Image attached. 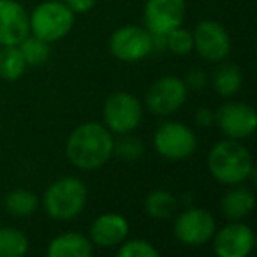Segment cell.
<instances>
[{"label": "cell", "instance_id": "83f0119b", "mask_svg": "<svg viewBox=\"0 0 257 257\" xmlns=\"http://www.w3.org/2000/svg\"><path fill=\"white\" fill-rule=\"evenodd\" d=\"M62 2H64L74 15H83V13H88L90 9H93L97 0H62Z\"/></svg>", "mask_w": 257, "mask_h": 257}, {"label": "cell", "instance_id": "9a60e30c", "mask_svg": "<svg viewBox=\"0 0 257 257\" xmlns=\"http://www.w3.org/2000/svg\"><path fill=\"white\" fill-rule=\"evenodd\" d=\"M128 236V220L120 213H102L92 222L90 241L102 248H114Z\"/></svg>", "mask_w": 257, "mask_h": 257}, {"label": "cell", "instance_id": "ba28073f", "mask_svg": "<svg viewBox=\"0 0 257 257\" xmlns=\"http://www.w3.org/2000/svg\"><path fill=\"white\" fill-rule=\"evenodd\" d=\"M189 88L178 76H162L150 85L145 97L148 111L157 116H168L185 104Z\"/></svg>", "mask_w": 257, "mask_h": 257}, {"label": "cell", "instance_id": "9c48e42d", "mask_svg": "<svg viewBox=\"0 0 257 257\" xmlns=\"http://www.w3.org/2000/svg\"><path fill=\"white\" fill-rule=\"evenodd\" d=\"M109 51L125 64L145 60L152 53V34L145 27L123 25L111 34Z\"/></svg>", "mask_w": 257, "mask_h": 257}, {"label": "cell", "instance_id": "4316f807", "mask_svg": "<svg viewBox=\"0 0 257 257\" xmlns=\"http://www.w3.org/2000/svg\"><path fill=\"white\" fill-rule=\"evenodd\" d=\"M183 81H185L187 88H192V90H203L204 86L208 85L206 74H204V71H201V69H192Z\"/></svg>", "mask_w": 257, "mask_h": 257}, {"label": "cell", "instance_id": "cb8c5ba5", "mask_svg": "<svg viewBox=\"0 0 257 257\" xmlns=\"http://www.w3.org/2000/svg\"><path fill=\"white\" fill-rule=\"evenodd\" d=\"M116 140L113 141V155L120 161L134 162L143 155V143L131 133L116 134Z\"/></svg>", "mask_w": 257, "mask_h": 257}, {"label": "cell", "instance_id": "7c38bea8", "mask_svg": "<svg viewBox=\"0 0 257 257\" xmlns=\"http://www.w3.org/2000/svg\"><path fill=\"white\" fill-rule=\"evenodd\" d=\"M211 241L218 257H246L255 246V234L250 225L238 220L215 231Z\"/></svg>", "mask_w": 257, "mask_h": 257}, {"label": "cell", "instance_id": "d6986e66", "mask_svg": "<svg viewBox=\"0 0 257 257\" xmlns=\"http://www.w3.org/2000/svg\"><path fill=\"white\" fill-rule=\"evenodd\" d=\"M39 197L27 189H15L4 197V208L16 218H27L39 208Z\"/></svg>", "mask_w": 257, "mask_h": 257}, {"label": "cell", "instance_id": "8992f818", "mask_svg": "<svg viewBox=\"0 0 257 257\" xmlns=\"http://www.w3.org/2000/svg\"><path fill=\"white\" fill-rule=\"evenodd\" d=\"M104 125L113 134H127L141 123L143 104L128 92H114L106 99L102 107Z\"/></svg>", "mask_w": 257, "mask_h": 257}, {"label": "cell", "instance_id": "30bf717a", "mask_svg": "<svg viewBox=\"0 0 257 257\" xmlns=\"http://www.w3.org/2000/svg\"><path fill=\"white\" fill-rule=\"evenodd\" d=\"M194 50L208 62H224L231 53V37L224 25L213 20H203L192 32Z\"/></svg>", "mask_w": 257, "mask_h": 257}, {"label": "cell", "instance_id": "ac0fdd59", "mask_svg": "<svg viewBox=\"0 0 257 257\" xmlns=\"http://www.w3.org/2000/svg\"><path fill=\"white\" fill-rule=\"evenodd\" d=\"M215 92L222 97H232L239 92L243 85V74L238 65L234 64H222L211 78Z\"/></svg>", "mask_w": 257, "mask_h": 257}, {"label": "cell", "instance_id": "d4e9b609", "mask_svg": "<svg viewBox=\"0 0 257 257\" xmlns=\"http://www.w3.org/2000/svg\"><path fill=\"white\" fill-rule=\"evenodd\" d=\"M116 252L120 257H159V250L148 239L141 238L125 239L118 245Z\"/></svg>", "mask_w": 257, "mask_h": 257}, {"label": "cell", "instance_id": "52a82bcc", "mask_svg": "<svg viewBox=\"0 0 257 257\" xmlns=\"http://www.w3.org/2000/svg\"><path fill=\"white\" fill-rule=\"evenodd\" d=\"M215 231H217V222L211 211L204 208H189L176 215L173 232L180 243L187 246H203L204 243L211 241Z\"/></svg>", "mask_w": 257, "mask_h": 257}, {"label": "cell", "instance_id": "8fae6325", "mask_svg": "<svg viewBox=\"0 0 257 257\" xmlns=\"http://www.w3.org/2000/svg\"><path fill=\"white\" fill-rule=\"evenodd\" d=\"M185 15V0H147L143 9L145 29L150 34L166 36L183 25Z\"/></svg>", "mask_w": 257, "mask_h": 257}, {"label": "cell", "instance_id": "7402d4cb", "mask_svg": "<svg viewBox=\"0 0 257 257\" xmlns=\"http://www.w3.org/2000/svg\"><path fill=\"white\" fill-rule=\"evenodd\" d=\"M29 252V238L16 227H0V257H23Z\"/></svg>", "mask_w": 257, "mask_h": 257}, {"label": "cell", "instance_id": "7a4b0ae2", "mask_svg": "<svg viewBox=\"0 0 257 257\" xmlns=\"http://www.w3.org/2000/svg\"><path fill=\"white\" fill-rule=\"evenodd\" d=\"M208 171L218 183L238 185L253 178V161L248 148L239 140H225L215 143L208 152Z\"/></svg>", "mask_w": 257, "mask_h": 257}, {"label": "cell", "instance_id": "e0dca14e", "mask_svg": "<svg viewBox=\"0 0 257 257\" xmlns=\"http://www.w3.org/2000/svg\"><path fill=\"white\" fill-rule=\"evenodd\" d=\"M46 253L50 257H90L93 243L81 232H62L50 241Z\"/></svg>", "mask_w": 257, "mask_h": 257}, {"label": "cell", "instance_id": "5b68a950", "mask_svg": "<svg viewBox=\"0 0 257 257\" xmlns=\"http://www.w3.org/2000/svg\"><path fill=\"white\" fill-rule=\"evenodd\" d=\"M154 148L166 161H185L197 148V138L182 121H164L154 134Z\"/></svg>", "mask_w": 257, "mask_h": 257}, {"label": "cell", "instance_id": "277c9868", "mask_svg": "<svg viewBox=\"0 0 257 257\" xmlns=\"http://www.w3.org/2000/svg\"><path fill=\"white\" fill-rule=\"evenodd\" d=\"M30 34L46 43H55L67 36L74 27V13L62 0H44L29 15Z\"/></svg>", "mask_w": 257, "mask_h": 257}, {"label": "cell", "instance_id": "603a6c76", "mask_svg": "<svg viewBox=\"0 0 257 257\" xmlns=\"http://www.w3.org/2000/svg\"><path fill=\"white\" fill-rule=\"evenodd\" d=\"M18 46H20V50H22L23 58H25L29 67H39V65H43L44 62L50 58V53H51L50 43L39 39V37H36L34 34H29Z\"/></svg>", "mask_w": 257, "mask_h": 257}, {"label": "cell", "instance_id": "44dd1931", "mask_svg": "<svg viewBox=\"0 0 257 257\" xmlns=\"http://www.w3.org/2000/svg\"><path fill=\"white\" fill-rule=\"evenodd\" d=\"M145 210L155 220H168L176 211V197L168 190H152L145 197Z\"/></svg>", "mask_w": 257, "mask_h": 257}, {"label": "cell", "instance_id": "5bb4252c", "mask_svg": "<svg viewBox=\"0 0 257 257\" xmlns=\"http://www.w3.org/2000/svg\"><path fill=\"white\" fill-rule=\"evenodd\" d=\"M29 34L27 9L18 0H0V46H16Z\"/></svg>", "mask_w": 257, "mask_h": 257}, {"label": "cell", "instance_id": "4fadbf2b", "mask_svg": "<svg viewBox=\"0 0 257 257\" xmlns=\"http://www.w3.org/2000/svg\"><path fill=\"white\" fill-rule=\"evenodd\" d=\"M215 123L225 138L245 140L255 131L257 116L252 106L245 102H227L215 113Z\"/></svg>", "mask_w": 257, "mask_h": 257}, {"label": "cell", "instance_id": "ffe728a7", "mask_svg": "<svg viewBox=\"0 0 257 257\" xmlns=\"http://www.w3.org/2000/svg\"><path fill=\"white\" fill-rule=\"evenodd\" d=\"M27 62L20 46H0V78L6 81H16L27 71Z\"/></svg>", "mask_w": 257, "mask_h": 257}, {"label": "cell", "instance_id": "2e32d148", "mask_svg": "<svg viewBox=\"0 0 257 257\" xmlns=\"http://www.w3.org/2000/svg\"><path fill=\"white\" fill-rule=\"evenodd\" d=\"M232 189H229L227 192L222 196L220 199V211L229 222H238L245 220L246 217H250V213L255 208V196L253 192L245 187L243 183L238 185H231Z\"/></svg>", "mask_w": 257, "mask_h": 257}, {"label": "cell", "instance_id": "f1b7e54d", "mask_svg": "<svg viewBox=\"0 0 257 257\" xmlns=\"http://www.w3.org/2000/svg\"><path fill=\"white\" fill-rule=\"evenodd\" d=\"M196 123L199 127H211L215 123V113L208 107H201L196 113Z\"/></svg>", "mask_w": 257, "mask_h": 257}, {"label": "cell", "instance_id": "484cf974", "mask_svg": "<svg viewBox=\"0 0 257 257\" xmlns=\"http://www.w3.org/2000/svg\"><path fill=\"white\" fill-rule=\"evenodd\" d=\"M166 48L169 51H173L175 55H187L194 50V39L192 32L183 27L171 30L169 34H166Z\"/></svg>", "mask_w": 257, "mask_h": 257}, {"label": "cell", "instance_id": "6da1fadb", "mask_svg": "<svg viewBox=\"0 0 257 257\" xmlns=\"http://www.w3.org/2000/svg\"><path fill=\"white\" fill-rule=\"evenodd\" d=\"M113 133L104 123L86 121L69 134L65 155L74 168L93 171L113 157Z\"/></svg>", "mask_w": 257, "mask_h": 257}, {"label": "cell", "instance_id": "3957f363", "mask_svg": "<svg viewBox=\"0 0 257 257\" xmlns=\"http://www.w3.org/2000/svg\"><path fill=\"white\" fill-rule=\"evenodd\" d=\"M88 189L78 176H62L50 183L43 194V206L50 218L57 222L74 220L85 210Z\"/></svg>", "mask_w": 257, "mask_h": 257}]
</instances>
